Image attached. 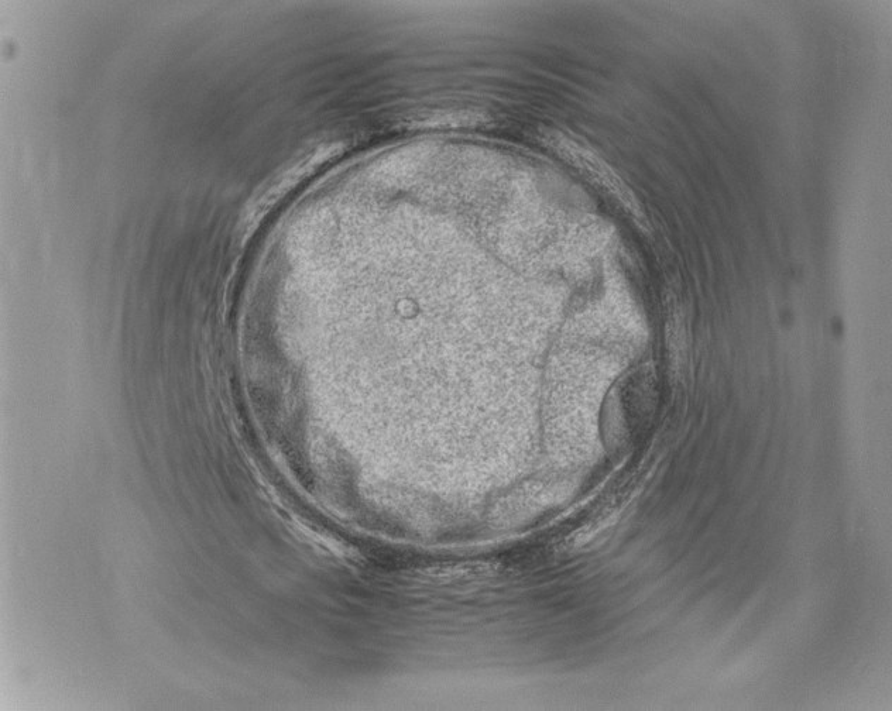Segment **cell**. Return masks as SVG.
<instances>
[{
  "mask_svg": "<svg viewBox=\"0 0 892 711\" xmlns=\"http://www.w3.org/2000/svg\"><path fill=\"white\" fill-rule=\"evenodd\" d=\"M564 151L566 156L576 163V166L581 167L583 171L595 177V180L600 182V184L610 188V190L619 194L620 197L629 198V190L624 187L622 180L617 177L612 168L607 166L605 161L600 160L592 151L583 149V147L574 143H566Z\"/></svg>",
  "mask_w": 892,
  "mask_h": 711,
  "instance_id": "1",
  "label": "cell"
}]
</instances>
